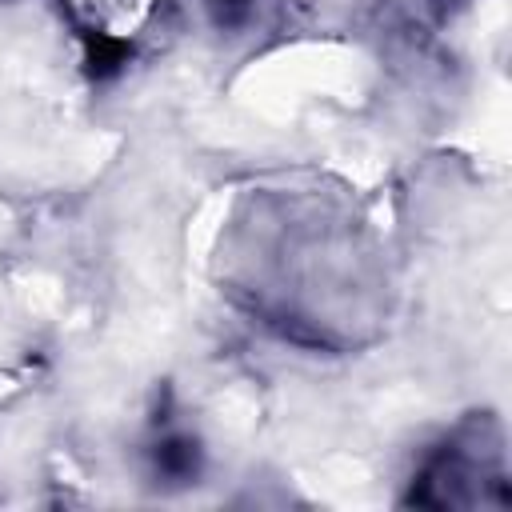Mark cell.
Returning a JSON list of instances; mask_svg holds the SVG:
<instances>
[{"mask_svg":"<svg viewBox=\"0 0 512 512\" xmlns=\"http://www.w3.org/2000/svg\"><path fill=\"white\" fill-rule=\"evenodd\" d=\"M164 0H64L76 24L96 40H132L140 36Z\"/></svg>","mask_w":512,"mask_h":512,"instance_id":"1","label":"cell"}]
</instances>
